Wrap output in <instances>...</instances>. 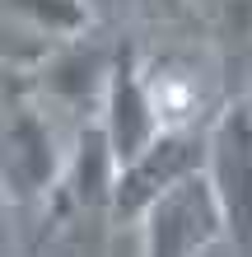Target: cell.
<instances>
[{"instance_id": "obj_1", "label": "cell", "mask_w": 252, "mask_h": 257, "mask_svg": "<svg viewBox=\"0 0 252 257\" xmlns=\"http://www.w3.org/2000/svg\"><path fill=\"white\" fill-rule=\"evenodd\" d=\"M224 234H229L224 206L201 169L177 187H168L140 215V257H201Z\"/></svg>"}, {"instance_id": "obj_2", "label": "cell", "mask_w": 252, "mask_h": 257, "mask_svg": "<svg viewBox=\"0 0 252 257\" xmlns=\"http://www.w3.org/2000/svg\"><path fill=\"white\" fill-rule=\"evenodd\" d=\"M70 155L56 141V126L47 122V112L38 103L24 98V89H14V98L5 103V159H0V178H5L10 201H38L61 187Z\"/></svg>"}, {"instance_id": "obj_3", "label": "cell", "mask_w": 252, "mask_h": 257, "mask_svg": "<svg viewBox=\"0 0 252 257\" xmlns=\"http://www.w3.org/2000/svg\"><path fill=\"white\" fill-rule=\"evenodd\" d=\"M205 141V178L224 206L229 238L238 248H252V98H233L210 122Z\"/></svg>"}, {"instance_id": "obj_4", "label": "cell", "mask_w": 252, "mask_h": 257, "mask_svg": "<svg viewBox=\"0 0 252 257\" xmlns=\"http://www.w3.org/2000/svg\"><path fill=\"white\" fill-rule=\"evenodd\" d=\"M205 155H210L205 136H196L191 126H168L150 150H140L131 164H122L117 192H112V215L117 220H140L168 187H177L191 173H201Z\"/></svg>"}, {"instance_id": "obj_5", "label": "cell", "mask_w": 252, "mask_h": 257, "mask_svg": "<svg viewBox=\"0 0 252 257\" xmlns=\"http://www.w3.org/2000/svg\"><path fill=\"white\" fill-rule=\"evenodd\" d=\"M98 122H103V131H108V141L117 150V164H131L140 150H150L168 131L164 117H159L150 75H145V61H140L136 47H117L108 89L98 98Z\"/></svg>"}, {"instance_id": "obj_6", "label": "cell", "mask_w": 252, "mask_h": 257, "mask_svg": "<svg viewBox=\"0 0 252 257\" xmlns=\"http://www.w3.org/2000/svg\"><path fill=\"white\" fill-rule=\"evenodd\" d=\"M117 173H122V164H117V150L108 141V131H103V122H89L80 126L75 136V155H70L66 164V201L70 206H112V192H117Z\"/></svg>"}, {"instance_id": "obj_7", "label": "cell", "mask_w": 252, "mask_h": 257, "mask_svg": "<svg viewBox=\"0 0 252 257\" xmlns=\"http://www.w3.org/2000/svg\"><path fill=\"white\" fill-rule=\"evenodd\" d=\"M5 19L33 28L52 42H70L84 38L94 14H89V0H5Z\"/></svg>"}, {"instance_id": "obj_8", "label": "cell", "mask_w": 252, "mask_h": 257, "mask_svg": "<svg viewBox=\"0 0 252 257\" xmlns=\"http://www.w3.org/2000/svg\"><path fill=\"white\" fill-rule=\"evenodd\" d=\"M145 75H150L164 126H191V112L201 108V89L191 80V70H177L173 61H159V66H145Z\"/></svg>"}]
</instances>
